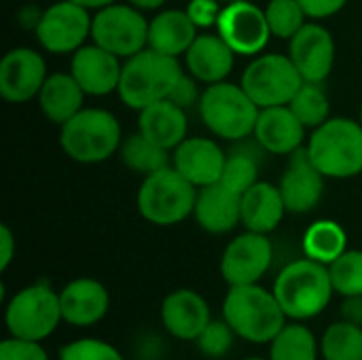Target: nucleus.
<instances>
[{
  "mask_svg": "<svg viewBox=\"0 0 362 360\" xmlns=\"http://www.w3.org/2000/svg\"><path fill=\"white\" fill-rule=\"evenodd\" d=\"M286 212L280 187L269 182L259 180L242 195V225L246 231L267 236L278 229Z\"/></svg>",
  "mask_w": 362,
  "mask_h": 360,
  "instance_id": "obj_24",
  "label": "nucleus"
},
{
  "mask_svg": "<svg viewBox=\"0 0 362 360\" xmlns=\"http://www.w3.org/2000/svg\"><path fill=\"white\" fill-rule=\"evenodd\" d=\"M265 17L272 30V36L291 40L308 21L305 11L301 8L299 0H269L265 6Z\"/></svg>",
  "mask_w": 362,
  "mask_h": 360,
  "instance_id": "obj_33",
  "label": "nucleus"
},
{
  "mask_svg": "<svg viewBox=\"0 0 362 360\" xmlns=\"http://www.w3.org/2000/svg\"><path fill=\"white\" fill-rule=\"evenodd\" d=\"M59 360H125L117 348L100 339H76L62 348Z\"/></svg>",
  "mask_w": 362,
  "mask_h": 360,
  "instance_id": "obj_37",
  "label": "nucleus"
},
{
  "mask_svg": "<svg viewBox=\"0 0 362 360\" xmlns=\"http://www.w3.org/2000/svg\"><path fill=\"white\" fill-rule=\"evenodd\" d=\"M227 155L210 138H185L172 155V166L197 189L218 182Z\"/></svg>",
  "mask_w": 362,
  "mask_h": 360,
  "instance_id": "obj_18",
  "label": "nucleus"
},
{
  "mask_svg": "<svg viewBox=\"0 0 362 360\" xmlns=\"http://www.w3.org/2000/svg\"><path fill=\"white\" fill-rule=\"evenodd\" d=\"M261 108L242 85L227 81L208 85L199 98V115L206 127L225 140H244L255 134Z\"/></svg>",
  "mask_w": 362,
  "mask_h": 360,
  "instance_id": "obj_6",
  "label": "nucleus"
},
{
  "mask_svg": "<svg viewBox=\"0 0 362 360\" xmlns=\"http://www.w3.org/2000/svg\"><path fill=\"white\" fill-rule=\"evenodd\" d=\"M278 187L286 210L293 214L312 212L320 204L325 193V174L314 166L305 146L291 155Z\"/></svg>",
  "mask_w": 362,
  "mask_h": 360,
  "instance_id": "obj_15",
  "label": "nucleus"
},
{
  "mask_svg": "<svg viewBox=\"0 0 362 360\" xmlns=\"http://www.w3.org/2000/svg\"><path fill=\"white\" fill-rule=\"evenodd\" d=\"M119 155H121V161L125 163L127 170H132L136 174H142V176H148L153 172H159V170L168 168L170 159H172L168 149L151 142L140 132L123 138Z\"/></svg>",
  "mask_w": 362,
  "mask_h": 360,
  "instance_id": "obj_29",
  "label": "nucleus"
},
{
  "mask_svg": "<svg viewBox=\"0 0 362 360\" xmlns=\"http://www.w3.org/2000/svg\"><path fill=\"white\" fill-rule=\"evenodd\" d=\"M221 8L223 6L218 4V0H191L187 6V13L197 28H210V25H216Z\"/></svg>",
  "mask_w": 362,
  "mask_h": 360,
  "instance_id": "obj_39",
  "label": "nucleus"
},
{
  "mask_svg": "<svg viewBox=\"0 0 362 360\" xmlns=\"http://www.w3.org/2000/svg\"><path fill=\"white\" fill-rule=\"evenodd\" d=\"M136 8H140V11H155V8H159V6H163V2L165 0H129Z\"/></svg>",
  "mask_w": 362,
  "mask_h": 360,
  "instance_id": "obj_45",
  "label": "nucleus"
},
{
  "mask_svg": "<svg viewBox=\"0 0 362 360\" xmlns=\"http://www.w3.org/2000/svg\"><path fill=\"white\" fill-rule=\"evenodd\" d=\"M288 106L295 112V117L305 125V129L320 127L329 119V112H331L329 98L322 91L320 83H308V81L299 87V91L288 102Z\"/></svg>",
  "mask_w": 362,
  "mask_h": 360,
  "instance_id": "obj_32",
  "label": "nucleus"
},
{
  "mask_svg": "<svg viewBox=\"0 0 362 360\" xmlns=\"http://www.w3.org/2000/svg\"><path fill=\"white\" fill-rule=\"evenodd\" d=\"M274 257L265 233L246 231L229 242L221 259V274L229 286L257 284L269 269Z\"/></svg>",
  "mask_w": 362,
  "mask_h": 360,
  "instance_id": "obj_13",
  "label": "nucleus"
},
{
  "mask_svg": "<svg viewBox=\"0 0 362 360\" xmlns=\"http://www.w3.org/2000/svg\"><path fill=\"white\" fill-rule=\"evenodd\" d=\"M180 76L182 68L178 57L146 47L140 53L127 57L117 91L127 108L142 110L159 100H168Z\"/></svg>",
  "mask_w": 362,
  "mask_h": 360,
  "instance_id": "obj_3",
  "label": "nucleus"
},
{
  "mask_svg": "<svg viewBox=\"0 0 362 360\" xmlns=\"http://www.w3.org/2000/svg\"><path fill=\"white\" fill-rule=\"evenodd\" d=\"M221 182L229 187L231 191L244 195L252 185L259 182V161L248 153H233L225 161V170L221 176Z\"/></svg>",
  "mask_w": 362,
  "mask_h": 360,
  "instance_id": "obj_35",
  "label": "nucleus"
},
{
  "mask_svg": "<svg viewBox=\"0 0 362 360\" xmlns=\"http://www.w3.org/2000/svg\"><path fill=\"white\" fill-rule=\"evenodd\" d=\"M193 214L204 231L214 236L229 233L242 223V195L225 187L221 180L212 182L197 189Z\"/></svg>",
  "mask_w": 362,
  "mask_h": 360,
  "instance_id": "obj_20",
  "label": "nucleus"
},
{
  "mask_svg": "<svg viewBox=\"0 0 362 360\" xmlns=\"http://www.w3.org/2000/svg\"><path fill=\"white\" fill-rule=\"evenodd\" d=\"M303 83V76L288 55L265 53L248 64L240 85L259 108H272L286 106Z\"/></svg>",
  "mask_w": 362,
  "mask_h": 360,
  "instance_id": "obj_9",
  "label": "nucleus"
},
{
  "mask_svg": "<svg viewBox=\"0 0 362 360\" xmlns=\"http://www.w3.org/2000/svg\"><path fill=\"white\" fill-rule=\"evenodd\" d=\"M325 360H362V327L348 320L331 325L320 344Z\"/></svg>",
  "mask_w": 362,
  "mask_h": 360,
  "instance_id": "obj_31",
  "label": "nucleus"
},
{
  "mask_svg": "<svg viewBox=\"0 0 362 360\" xmlns=\"http://www.w3.org/2000/svg\"><path fill=\"white\" fill-rule=\"evenodd\" d=\"M221 2H233V0H221Z\"/></svg>",
  "mask_w": 362,
  "mask_h": 360,
  "instance_id": "obj_47",
  "label": "nucleus"
},
{
  "mask_svg": "<svg viewBox=\"0 0 362 360\" xmlns=\"http://www.w3.org/2000/svg\"><path fill=\"white\" fill-rule=\"evenodd\" d=\"M197 79L195 76H187L185 72H182V76L176 81V85H174V89L170 91V95H168V100L170 102H174L176 106H180L182 110H187V108H191L195 102L199 104V91H197V83H195Z\"/></svg>",
  "mask_w": 362,
  "mask_h": 360,
  "instance_id": "obj_40",
  "label": "nucleus"
},
{
  "mask_svg": "<svg viewBox=\"0 0 362 360\" xmlns=\"http://www.w3.org/2000/svg\"><path fill=\"white\" fill-rule=\"evenodd\" d=\"M185 55L191 76L208 85L225 81L235 62V51L223 40L221 34H199Z\"/></svg>",
  "mask_w": 362,
  "mask_h": 360,
  "instance_id": "obj_23",
  "label": "nucleus"
},
{
  "mask_svg": "<svg viewBox=\"0 0 362 360\" xmlns=\"http://www.w3.org/2000/svg\"><path fill=\"white\" fill-rule=\"evenodd\" d=\"M348 0H299L301 8L312 19H325L335 13H339L346 6Z\"/></svg>",
  "mask_w": 362,
  "mask_h": 360,
  "instance_id": "obj_41",
  "label": "nucleus"
},
{
  "mask_svg": "<svg viewBox=\"0 0 362 360\" xmlns=\"http://www.w3.org/2000/svg\"><path fill=\"white\" fill-rule=\"evenodd\" d=\"M121 57L102 49L100 45H83L72 53L70 74L87 95H108L119 89L123 66Z\"/></svg>",
  "mask_w": 362,
  "mask_h": 360,
  "instance_id": "obj_17",
  "label": "nucleus"
},
{
  "mask_svg": "<svg viewBox=\"0 0 362 360\" xmlns=\"http://www.w3.org/2000/svg\"><path fill=\"white\" fill-rule=\"evenodd\" d=\"M197 36V25L187 11L170 8L148 21V47L172 57L185 55Z\"/></svg>",
  "mask_w": 362,
  "mask_h": 360,
  "instance_id": "obj_26",
  "label": "nucleus"
},
{
  "mask_svg": "<svg viewBox=\"0 0 362 360\" xmlns=\"http://www.w3.org/2000/svg\"><path fill=\"white\" fill-rule=\"evenodd\" d=\"M42 55L30 47L11 49L0 62V95L11 104H23L36 98L47 81Z\"/></svg>",
  "mask_w": 362,
  "mask_h": 360,
  "instance_id": "obj_14",
  "label": "nucleus"
},
{
  "mask_svg": "<svg viewBox=\"0 0 362 360\" xmlns=\"http://www.w3.org/2000/svg\"><path fill=\"white\" fill-rule=\"evenodd\" d=\"M62 318L72 327H91L100 323L110 306L108 291L93 278H76L59 293Z\"/></svg>",
  "mask_w": 362,
  "mask_h": 360,
  "instance_id": "obj_21",
  "label": "nucleus"
},
{
  "mask_svg": "<svg viewBox=\"0 0 362 360\" xmlns=\"http://www.w3.org/2000/svg\"><path fill=\"white\" fill-rule=\"evenodd\" d=\"M223 316L238 337L252 344H272L288 318L276 295L259 284L231 286L223 303Z\"/></svg>",
  "mask_w": 362,
  "mask_h": 360,
  "instance_id": "obj_1",
  "label": "nucleus"
},
{
  "mask_svg": "<svg viewBox=\"0 0 362 360\" xmlns=\"http://www.w3.org/2000/svg\"><path fill=\"white\" fill-rule=\"evenodd\" d=\"M305 149L325 178L341 180L362 172V125L354 119H327L314 129Z\"/></svg>",
  "mask_w": 362,
  "mask_h": 360,
  "instance_id": "obj_4",
  "label": "nucleus"
},
{
  "mask_svg": "<svg viewBox=\"0 0 362 360\" xmlns=\"http://www.w3.org/2000/svg\"><path fill=\"white\" fill-rule=\"evenodd\" d=\"M91 38L117 57H132L148 47V21L134 4H108L91 19Z\"/></svg>",
  "mask_w": 362,
  "mask_h": 360,
  "instance_id": "obj_10",
  "label": "nucleus"
},
{
  "mask_svg": "<svg viewBox=\"0 0 362 360\" xmlns=\"http://www.w3.org/2000/svg\"><path fill=\"white\" fill-rule=\"evenodd\" d=\"M83 87L76 83V79L70 72H55L49 74L40 93H38V104L42 115L57 125H64L70 121L78 110H83V100H85Z\"/></svg>",
  "mask_w": 362,
  "mask_h": 360,
  "instance_id": "obj_27",
  "label": "nucleus"
},
{
  "mask_svg": "<svg viewBox=\"0 0 362 360\" xmlns=\"http://www.w3.org/2000/svg\"><path fill=\"white\" fill-rule=\"evenodd\" d=\"M0 244H2V257H0V269L4 272L13 259V252H15V240H13V233L6 225H0Z\"/></svg>",
  "mask_w": 362,
  "mask_h": 360,
  "instance_id": "obj_43",
  "label": "nucleus"
},
{
  "mask_svg": "<svg viewBox=\"0 0 362 360\" xmlns=\"http://www.w3.org/2000/svg\"><path fill=\"white\" fill-rule=\"evenodd\" d=\"M70 2H74V4H78V6H83V8H104V6H108V4H115L117 0H70Z\"/></svg>",
  "mask_w": 362,
  "mask_h": 360,
  "instance_id": "obj_44",
  "label": "nucleus"
},
{
  "mask_svg": "<svg viewBox=\"0 0 362 360\" xmlns=\"http://www.w3.org/2000/svg\"><path fill=\"white\" fill-rule=\"evenodd\" d=\"M233 337H235V331L229 327L227 320H212L204 333L197 337V346L199 350L206 354V356H212V359H221L225 356L231 346H233Z\"/></svg>",
  "mask_w": 362,
  "mask_h": 360,
  "instance_id": "obj_36",
  "label": "nucleus"
},
{
  "mask_svg": "<svg viewBox=\"0 0 362 360\" xmlns=\"http://www.w3.org/2000/svg\"><path fill=\"white\" fill-rule=\"evenodd\" d=\"M161 323L170 335L185 342H197L204 329L212 323L210 308L202 295L189 289L170 293L161 303Z\"/></svg>",
  "mask_w": 362,
  "mask_h": 360,
  "instance_id": "obj_19",
  "label": "nucleus"
},
{
  "mask_svg": "<svg viewBox=\"0 0 362 360\" xmlns=\"http://www.w3.org/2000/svg\"><path fill=\"white\" fill-rule=\"evenodd\" d=\"M255 138L267 153L293 155L297 149L303 146L305 125L295 117L288 104L261 108L255 127Z\"/></svg>",
  "mask_w": 362,
  "mask_h": 360,
  "instance_id": "obj_22",
  "label": "nucleus"
},
{
  "mask_svg": "<svg viewBox=\"0 0 362 360\" xmlns=\"http://www.w3.org/2000/svg\"><path fill=\"white\" fill-rule=\"evenodd\" d=\"M91 19L89 11L62 0L51 4L36 21V36L45 51L64 55L78 51L87 36H91Z\"/></svg>",
  "mask_w": 362,
  "mask_h": 360,
  "instance_id": "obj_11",
  "label": "nucleus"
},
{
  "mask_svg": "<svg viewBox=\"0 0 362 360\" xmlns=\"http://www.w3.org/2000/svg\"><path fill=\"white\" fill-rule=\"evenodd\" d=\"M62 318L59 295L45 282L21 289L6 306L4 323L13 337L42 342L49 337Z\"/></svg>",
  "mask_w": 362,
  "mask_h": 360,
  "instance_id": "obj_8",
  "label": "nucleus"
},
{
  "mask_svg": "<svg viewBox=\"0 0 362 360\" xmlns=\"http://www.w3.org/2000/svg\"><path fill=\"white\" fill-rule=\"evenodd\" d=\"M187 112L170 100H159L140 110L138 132L168 151H174L187 138Z\"/></svg>",
  "mask_w": 362,
  "mask_h": 360,
  "instance_id": "obj_25",
  "label": "nucleus"
},
{
  "mask_svg": "<svg viewBox=\"0 0 362 360\" xmlns=\"http://www.w3.org/2000/svg\"><path fill=\"white\" fill-rule=\"evenodd\" d=\"M288 57L308 83H322L335 64V40L320 23H305L288 42Z\"/></svg>",
  "mask_w": 362,
  "mask_h": 360,
  "instance_id": "obj_16",
  "label": "nucleus"
},
{
  "mask_svg": "<svg viewBox=\"0 0 362 360\" xmlns=\"http://www.w3.org/2000/svg\"><path fill=\"white\" fill-rule=\"evenodd\" d=\"M318 344L314 333L303 325H286L274 339L269 360H316Z\"/></svg>",
  "mask_w": 362,
  "mask_h": 360,
  "instance_id": "obj_30",
  "label": "nucleus"
},
{
  "mask_svg": "<svg viewBox=\"0 0 362 360\" xmlns=\"http://www.w3.org/2000/svg\"><path fill=\"white\" fill-rule=\"evenodd\" d=\"M59 127V144L64 153L78 163L106 161L123 142L117 117L104 108H83Z\"/></svg>",
  "mask_w": 362,
  "mask_h": 360,
  "instance_id": "obj_5",
  "label": "nucleus"
},
{
  "mask_svg": "<svg viewBox=\"0 0 362 360\" xmlns=\"http://www.w3.org/2000/svg\"><path fill=\"white\" fill-rule=\"evenodd\" d=\"M335 289L329 265L312 259H297L288 263L274 282V295L284 314L293 320H310L318 316L331 301Z\"/></svg>",
  "mask_w": 362,
  "mask_h": 360,
  "instance_id": "obj_2",
  "label": "nucleus"
},
{
  "mask_svg": "<svg viewBox=\"0 0 362 360\" xmlns=\"http://www.w3.org/2000/svg\"><path fill=\"white\" fill-rule=\"evenodd\" d=\"M361 125H362V108H361Z\"/></svg>",
  "mask_w": 362,
  "mask_h": 360,
  "instance_id": "obj_48",
  "label": "nucleus"
},
{
  "mask_svg": "<svg viewBox=\"0 0 362 360\" xmlns=\"http://www.w3.org/2000/svg\"><path fill=\"white\" fill-rule=\"evenodd\" d=\"M244 360H265V359H244Z\"/></svg>",
  "mask_w": 362,
  "mask_h": 360,
  "instance_id": "obj_46",
  "label": "nucleus"
},
{
  "mask_svg": "<svg viewBox=\"0 0 362 360\" xmlns=\"http://www.w3.org/2000/svg\"><path fill=\"white\" fill-rule=\"evenodd\" d=\"M0 360H49L40 342L11 337L0 344Z\"/></svg>",
  "mask_w": 362,
  "mask_h": 360,
  "instance_id": "obj_38",
  "label": "nucleus"
},
{
  "mask_svg": "<svg viewBox=\"0 0 362 360\" xmlns=\"http://www.w3.org/2000/svg\"><path fill=\"white\" fill-rule=\"evenodd\" d=\"M348 238L339 223L335 221H316L308 227L303 236V252L308 259L322 265H331L346 252Z\"/></svg>",
  "mask_w": 362,
  "mask_h": 360,
  "instance_id": "obj_28",
  "label": "nucleus"
},
{
  "mask_svg": "<svg viewBox=\"0 0 362 360\" xmlns=\"http://www.w3.org/2000/svg\"><path fill=\"white\" fill-rule=\"evenodd\" d=\"M216 30L235 55L261 53L272 36L265 11L248 0H233L221 8Z\"/></svg>",
  "mask_w": 362,
  "mask_h": 360,
  "instance_id": "obj_12",
  "label": "nucleus"
},
{
  "mask_svg": "<svg viewBox=\"0 0 362 360\" xmlns=\"http://www.w3.org/2000/svg\"><path fill=\"white\" fill-rule=\"evenodd\" d=\"M335 293L341 297L362 295V250H346L329 265Z\"/></svg>",
  "mask_w": 362,
  "mask_h": 360,
  "instance_id": "obj_34",
  "label": "nucleus"
},
{
  "mask_svg": "<svg viewBox=\"0 0 362 360\" xmlns=\"http://www.w3.org/2000/svg\"><path fill=\"white\" fill-rule=\"evenodd\" d=\"M197 187L189 182L174 166L144 176L138 191V210L144 221L170 227L193 214Z\"/></svg>",
  "mask_w": 362,
  "mask_h": 360,
  "instance_id": "obj_7",
  "label": "nucleus"
},
{
  "mask_svg": "<svg viewBox=\"0 0 362 360\" xmlns=\"http://www.w3.org/2000/svg\"><path fill=\"white\" fill-rule=\"evenodd\" d=\"M341 316H344V320L362 327V295L346 297V301L341 306Z\"/></svg>",
  "mask_w": 362,
  "mask_h": 360,
  "instance_id": "obj_42",
  "label": "nucleus"
}]
</instances>
